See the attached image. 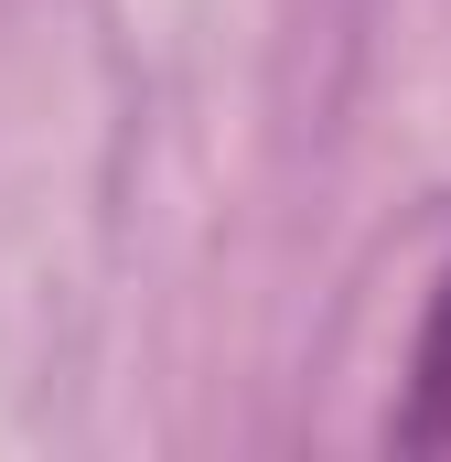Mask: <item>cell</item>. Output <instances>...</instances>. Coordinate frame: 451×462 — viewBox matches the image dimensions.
I'll list each match as a JSON object with an SVG mask.
<instances>
[{
  "label": "cell",
  "mask_w": 451,
  "mask_h": 462,
  "mask_svg": "<svg viewBox=\"0 0 451 462\" xmlns=\"http://www.w3.org/2000/svg\"><path fill=\"white\" fill-rule=\"evenodd\" d=\"M398 441H419V452H441V441H451V269H441V291H430V312H419V345H409Z\"/></svg>",
  "instance_id": "cell-1"
}]
</instances>
